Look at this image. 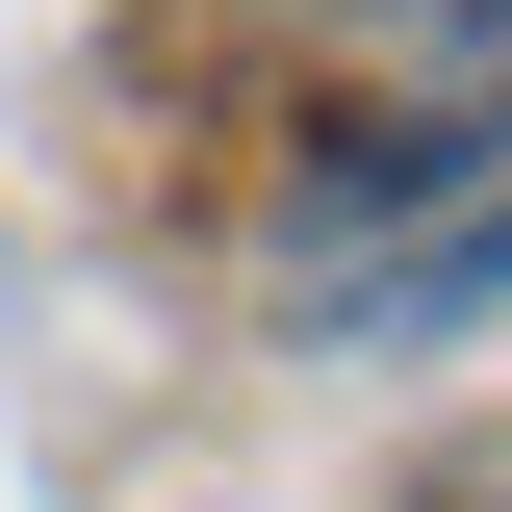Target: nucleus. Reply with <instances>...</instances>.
<instances>
[{"instance_id":"f257e3e1","label":"nucleus","mask_w":512,"mask_h":512,"mask_svg":"<svg viewBox=\"0 0 512 512\" xmlns=\"http://www.w3.org/2000/svg\"><path fill=\"white\" fill-rule=\"evenodd\" d=\"M359 77L410 103V180L512 154V0H359Z\"/></svg>"}]
</instances>
